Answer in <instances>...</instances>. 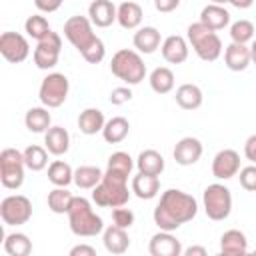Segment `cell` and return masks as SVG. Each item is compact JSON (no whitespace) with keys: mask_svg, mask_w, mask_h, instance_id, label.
Returning <instances> with one entry per match:
<instances>
[{"mask_svg":"<svg viewBox=\"0 0 256 256\" xmlns=\"http://www.w3.org/2000/svg\"><path fill=\"white\" fill-rule=\"evenodd\" d=\"M198 212V202L192 194L178 188H168L162 192L160 202L154 208V224L160 230L174 232L182 224L190 222Z\"/></svg>","mask_w":256,"mask_h":256,"instance_id":"cell-1","label":"cell"},{"mask_svg":"<svg viewBox=\"0 0 256 256\" xmlns=\"http://www.w3.org/2000/svg\"><path fill=\"white\" fill-rule=\"evenodd\" d=\"M128 200H130L128 176L106 168L100 184L92 188V202L100 208H118V206H126Z\"/></svg>","mask_w":256,"mask_h":256,"instance_id":"cell-2","label":"cell"},{"mask_svg":"<svg viewBox=\"0 0 256 256\" xmlns=\"http://www.w3.org/2000/svg\"><path fill=\"white\" fill-rule=\"evenodd\" d=\"M68 224H70L72 234L82 236V238H92V236L104 232L102 218L94 212L90 200L84 196H74L72 206L68 210Z\"/></svg>","mask_w":256,"mask_h":256,"instance_id":"cell-3","label":"cell"},{"mask_svg":"<svg viewBox=\"0 0 256 256\" xmlns=\"http://www.w3.org/2000/svg\"><path fill=\"white\" fill-rule=\"evenodd\" d=\"M110 70L118 80H122L128 86L140 84L146 76V64H144L140 52L138 50H128V48H122L112 56Z\"/></svg>","mask_w":256,"mask_h":256,"instance_id":"cell-4","label":"cell"},{"mask_svg":"<svg viewBox=\"0 0 256 256\" xmlns=\"http://www.w3.org/2000/svg\"><path fill=\"white\" fill-rule=\"evenodd\" d=\"M186 36H188V42H190L192 50L198 54L200 60L214 62V60L220 58V54H222V40H220V36L214 30L206 28L202 22L190 24L188 30H186Z\"/></svg>","mask_w":256,"mask_h":256,"instance_id":"cell-5","label":"cell"},{"mask_svg":"<svg viewBox=\"0 0 256 256\" xmlns=\"http://www.w3.org/2000/svg\"><path fill=\"white\" fill-rule=\"evenodd\" d=\"M24 152L16 148H4L0 152V182L8 190H18L24 184Z\"/></svg>","mask_w":256,"mask_h":256,"instance_id":"cell-6","label":"cell"},{"mask_svg":"<svg viewBox=\"0 0 256 256\" xmlns=\"http://www.w3.org/2000/svg\"><path fill=\"white\" fill-rule=\"evenodd\" d=\"M202 202H204V212L210 220L220 222L226 220L232 212V194L224 184H208L204 194H202Z\"/></svg>","mask_w":256,"mask_h":256,"instance_id":"cell-7","label":"cell"},{"mask_svg":"<svg viewBox=\"0 0 256 256\" xmlns=\"http://www.w3.org/2000/svg\"><path fill=\"white\" fill-rule=\"evenodd\" d=\"M68 90H70V82L62 72H50L38 88V98L42 102V106L46 108H58L66 102L68 98Z\"/></svg>","mask_w":256,"mask_h":256,"instance_id":"cell-8","label":"cell"},{"mask_svg":"<svg viewBox=\"0 0 256 256\" xmlns=\"http://www.w3.org/2000/svg\"><path fill=\"white\" fill-rule=\"evenodd\" d=\"M0 218L6 226H22L32 218V202L22 194H10L0 202Z\"/></svg>","mask_w":256,"mask_h":256,"instance_id":"cell-9","label":"cell"},{"mask_svg":"<svg viewBox=\"0 0 256 256\" xmlns=\"http://www.w3.org/2000/svg\"><path fill=\"white\" fill-rule=\"evenodd\" d=\"M92 22H90V18L88 16H70L66 22H64V36H66V40L78 50V52H82V50H86L92 42H94V38H96V34L92 32Z\"/></svg>","mask_w":256,"mask_h":256,"instance_id":"cell-10","label":"cell"},{"mask_svg":"<svg viewBox=\"0 0 256 256\" xmlns=\"http://www.w3.org/2000/svg\"><path fill=\"white\" fill-rule=\"evenodd\" d=\"M60 50H62V38L58 32H50L46 38L38 40L36 48H34V64L40 70H50L58 64L60 58Z\"/></svg>","mask_w":256,"mask_h":256,"instance_id":"cell-11","label":"cell"},{"mask_svg":"<svg viewBox=\"0 0 256 256\" xmlns=\"http://www.w3.org/2000/svg\"><path fill=\"white\" fill-rule=\"evenodd\" d=\"M0 54L10 64H20L30 54V44L26 36L18 32H2L0 36Z\"/></svg>","mask_w":256,"mask_h":256,"instance_id":"cell-12","label":"cell"},{"mask_svg":"<svg viewBox=\"0 0 256 256\" xmlns=\"http://www.w3.org/2000/svg\"><path fill=\"white\" fill-rule=\"evenodd\" d=\"M240 172V154L232 148L220 150L212 160V174L218 180H230Z\"/></svg>","mask_w":256,"mask_h":256,"instance_id":"cell-13","label":"cell"},{"mask_svg":"<svg viewBox=\"0 0 256 256\" xmlns=\"http://www.w3.org/2000/svg\"><path fill=\"white\" fill-rule=\"evenodd\" d=\"M182 250L184 248H182L180 240L172 232H168V230L156 232L150 238V244H148V252L152 256H180Z\"/></svg>","mask_w":256,"mask_h":256,"instance_id":"cell-14","label":"cell"},{"mask_svg":"<svg viewBox=\"0 0 256 256\" xmlns=\"http://www.w3.org/2000/svg\"><path fill=\"white\" fill-rule=\"evenodd\" d=\"M202 150L204 148H202V142L198 138L186 136V138H180L176 142L172 156H174L176 164H180V166H192V164H196L200 160Z\"/></svg>","mask_w":256,"mask_h":256,"instance_id":"cell-15","label":"cell"},{"mask_svg":"<svg viewBox=\"0 0 256 256\" xmlns=\"http://www.w3.org/2000/svg\"><path fill=\"white\" fill-rule=\"evenodd\" d=\"M224 64L232 72H242L252 64V52L250 46L240 42H230L224 50Z\"/></svg>","mask_w":256,"mask_h":256,"instance_id":"cell-16","label":"cell"},{"mask_svg":"<svg viewBox=\"0 0 256 256\" xmlns=\"http://www.w3.org/2000/svg\"><path fill=\"white\" fill-rule=\"evenodd\" d=\"M118 8L112 0H92L88 6V18L96 28H108L112 22H116Z\"/></svg>","mask_w":256,"mask_h":256,"instance_id":"cell-17","label":"cell"},{"mask_svg":"<svg viewBox=\"0 0 256 256\" xmlns=\"http://www.w3.org/2000/svg\"><path fill=\"white\" fill-rule=\"evenodd\" d=\"M160 50H162V58L168 64H182L188 58V42L184 36H178V34L164 38Z\"/></svg>","mask_w":256,"mask_h":256,"instance_id":"cell-18","label":"cell"},{"mask_svg":"<svg viewBox=\"0 0 256 256\" xmlns=\"http://www.w3.org/2000/svg\"><path fill=\"white\" fill-rule=\"evenodd\" d=\"M102 242H104V248L110 252V254H124L128 248H130V236L126 232V228H120L116 224L104 228L102 232Z\"/></svg>","mask_w":256,"mask_h":256,"instance_id":"cell-19","label":"cell"},{"mask_svg":"<svg viewBox=\"0 0 256 256\" xmlns=\"http://www.w3.org/2000/svg\"><path fill=\"white\" fill-rule=\"evenodd\" d=\"M132 44L140 54H152L162 46V36L154 26H144L134 32Z\"/></svg>","mask_w":256,"mask_h":256,"instance_id":"cell-20","label":"cell"},{"mask_svg":"<svg viewBox=\"0 0 256 256\" xmlns=\"http://www.w3.org/2000/svg\"><path fill=\"white\" fill-rule=\"evenodd\" d=\"M198 22H202L206 28L218 32V30H222L230 24V12L222 4H208V6L202 8Z\"/></svg>","mask_w":256,"mask_h":256,"instance_id":"cell-21","label":"cell"},{"mask_svg":"<svg viewBox=\"0 0 256 256\" xmlns=\"http://www.w3.org/2000/svg\"><path fill=\"white\" fill-rule=\"evenodd\" d=\"M44 146L54 156L66 154L68 148H70V134H68V130L62 128V126H50L44 132Z\"/></svg>","mask_w":256,"mask_h":256,"instance_id":"cell-22","label":"cell"},{"mask_svg":"<svg viewBox=\"0 0 256 256\" xmlns=\"http://www.w3.org/2000/svg\"><path fill=\"white\" fill-rule=\"evenodd\" d=\"M220 252L226 254V256H242L248 252V240H246V234L232 228V230H226L222 236H220Z\"/></svg>","mask_w":256,"mask_h":256,"instance_id":"cell-23","label":"cell"},{"mask_svg":"<svg viewBox=\"0 0 256 256\" xmlns=\"http://www.w3.org/2000/svg\"><path fill=\"white\" fill-rule=\"evenodd\" d=\"M174 98H176V104H178L182 110H196V108L202 106L204 94H202L200 86L186 82V84H180V86L176 88Z\"/></svg>","mask_w":256,"mask_h":256,"instance_id":"cell-24","label":"cell"},{"mask_svg":"<svg viewBox=\"0 0 256 256\" xmlns=\"http://www.w3.org/2000/svg\"><path fill=\"white\" fill-rule=\"evenodd\" d=\"M132 192L140 200H152L160 192V178L158 176H152V174L138 172L132 178Z\"/></svg>","mask_w":256,"mask_h":256,"instance_id":"cell-25","label":"cell"},{"mask_svg":"<svg viewBox=\"0 0 256 256\" xmlns=\"http://www.w3.org/2000/svg\"><path fill=\"white\" fill-rule=\"evenodd\" d=\"M142 6L132 2V0H126L118 6V16H116V22L124 28V30H136L140 24H142Z\"/></svg>","mask_w":256,"mask_h":256,"instance_id":"cell-26","label":"cell"},{"mask_svg":"<svg viewBox=\"0 0 256 256\" xmlns=\"http://www.w3.org/2000/svg\"><path fill=\"white\" fill-rule=\"evenodd\" d=\"M136 168H138V172L160 176L164 172V156L158 150H152V148L142 150L136 158Z\"/></svg>","mask_w":256,"mask_h":256,"instance_id":"cell-27","label":"cell"},{"mask_svg":"<svg viewBox=\"0 0 256 256\" xmlns=\"http://www.w3.org/2000/svg\"><path fill=\"white\" fill-rule=\"evenodd\" d=\"M106 120H104V112L98 110V108H86L80 112L78 116V128L82 134L86 136H92L96 132H102Z\"/></svg>","mask_w":256,"mask_h":256,"instance_id":"cell-28","label":"cell"},{"mask_svg":"<svg viewBox=\"0 0 256 256\" xmlns=\"http://www.w3.org/2000/svg\"><path fill=\"white\" fill-rule=\"evenodd\" d=\"M24 124H26V128H28L30 132L42 134V132H46V130L50 128L52 116H50V112H48L46 106H34V108H30V110L26 112Z\"/></svg>","mask_w":256,"mask_h":256,"instance_id":"cell-29","label":"cell"},{"mask_svg":"<svg viewBox=\"0 0 256 256\" xmlns=\"http://www.w3.org/2000/svg\"><path fill=\"white\" fill-rule=\"evenodd\" d=\"M130 132V122L124 116H114L110 120H106L104 128H102V136L108 144H120Z\"/></svg>","mask_w":256,"mask_h":256,"instance_id":"cell-30","label":"cell"},{"mask_svg":"<svg viewBox=\"0 0 256 256\" xmlns=\"http://www.w3.org/2000/svg\"><path fill=\"white\" fill-rule=\"evenodd\" d=\"M4 252L8 256H28L32 252V240L24 232H12L4 238Z\"/></svg>","mask_w":256,"mask_h":256,"instance_id":"cell-31","label":"cell"},{"mask_svg":"<svg viewBox=\"0 0 256 256\" xmlns=\"http://www.w3.org/2000/svg\"><path fill=\"white\" fill-rule=\"evenodd\" d=\"M150 88L156 94H168L174 88V72L168 66H158L150 72Z\"/></svg>","mask_w":256,"mask_h":256,"instance_id":"cell-32","label":"cell"},{"mask_svg":"<svg viewBox=\"0 0 256 256\" xmlns=\"http://www.w3.org/2000/svg\"><path fill=\"white\" fill-rule=\"evenodd\" d=\"M104 172L98 166H78L74 170V184L82 190H92L96 184H100Z\"/></svg>","mask_w":256,"mask_h":256,"instance_id":"cell-33","label":"cell"},{"mask_svg":"<svg viewBox=\"0 0 256 256\" xmlns=\"http://www.w3.org/2000/svg\"><path fill=\"white\" fill-rule=\"evenodd\" d=\"M72 192L66 190V186H56L54 190L48 192V208L54 214H68L70 206H72Z\"/></svg>","mask_w":256,"mask_h":256,"instance_id":"cell-34","label":"cell"},{"mask_svg":"<svg viewBox=\"0 0 256 256\" xmlns=\"http://www.w3.org/2000/svg\"><path fill=\"white\" fill-rule=\"evenodd\" d=\"M48 180L54 186H68L70 182H74V170L68 162L64 160H54L48 166Z\"/></svg>","mask_w":256,"mask_h":256,"instance_id":"cell-35","label":"cell"},{"mask_svg":"<svg viewBox=\"0 0 256 256\" xmlns=\"http://www.w3.org/2000/svg\"><path fill=\"white\" fill-rule=\"evenodd\" d=\"M24 162H26V168L32 170V172L44 170L46 164H48V150H46V146L30 144V146L24 150Z\"/></svg>","mask_w":256,"mask_h":256,"instance_id":"cell-36","label":"cell"},{"mask_svg":"<svg viewBox=\"0 0 256 256\" xmlns=\"http://www.w3.org/2000/svg\"><path fill=\"white\" fill-rule=\"evenodd\" d=\"M24 30H26V34H28L30 38H34L36 42L42 40V38H46V36L52 32L48 20H46L44 16H40V14H32V16H28L26 22H24Z\"/></svg>","mask_w":256,"mask_h":256,"instance_id":"cell-37","label":"cell"},{"mask_svg":"<svg viewBox=\"0 0 256 256\" xmlns=\"http://www.w3.org/2000/svg\"><path fill=\"white\" fill-rule=\"evenodd\" d=\"M230 38L232 42H240V44H248L250 40H254V24L250 20H236L230 26Z\"/></svg>","mask_w":256,"mask_h":256,"instance_id":"cell-38","label":"cell"},{"mask_svg":"<svg viewBox=\"0 0 256 256\" xmlns=\"http://www.w3.org/2000/svg\"><path fill=\"white\" fill-rule=\"evenodd\" d=\"M106 168L130 176V174H132V168H134V160H132V156H130L128 152H122V150H120V152L110 154V158H108V166H106Z\"/></svg>","mask_w":256,"mask_h":256,"instance_id":"cell-39","label":"cell"},{"mask_svg":"<svg viewBox=\"0 0 256 256\" xmlns=\"http://www.w3.org/2000/svg\"><path fill=\"white\" fill-rule=\"evenodd\" d=\"M82 54V58L88 62V64H100L102 60H104V56H106V48H104V42L96 36L94 38V42L86 48V50H82L80 52Z\"/></svg>","mask_w":256,"mask_h":256,"instance_id":"cell-40","label":"cell"},{"mask_svg":"<svg viewBox=\"0 0 256 256\" xmlns=\"http://www.w3.org/2000/svg\"><path fill=\"white\" fill-rule=\"evenodd\" d=\"M238 180H240V186L246 192H256V164H250V166L240 168Z\"/></svg>","mask_w":256,"mask_h":256,"instance_id":"cell-41","label":"cell"},{"mask_svg":"<svg viewBox=\"0 0 256 256\" xmlns=\"http://www.w3.org/2000/svg\"><path fill=\"white\" fill-rule=\"evenodd\" d=\"M112 222L120 228H130L134 224V212L130 208H124V206H118L112 210Z\"/></svg>","mask_w":256,"mask_h":256,"instance_id":"cell-42","label":"cell"},{"mask_svg":"<svg viewBox=\"0 0 256 256\" xmlns=\"http://www.w3.org/2000/svg\"><path fill=\"white\" fill-rule=\"evenodd\" d=\"M108 100H110V104H114V106H122V104L130 102V100H132V90H130V86H118V88H114V90L110 92Z\"/></svg>","mask_w":256,"mask_h":256,"instance_id":"cell-43","label":"cell"},{"mask_svg":"<svg viewBox=\"0 0 256 256\" xmlns=\"http://www.w3.org/2000/svg\"><path fill=\"white\" fill-rule=\"evenodd\" d=\"M62 2H64V0H34V6H36L40 12L50 14V12H56V10L62 6Z\"/></svg>","mask_w":256,"mask_h":256,"instance_id":"cell-44","label":"cell"},{"mask_svg":"<svg viewBox=\"0 0 256 256\" xmlns=\"http://www.w3.org/2000/svg\"><path fill=\"white\" fill-rule=\"evenodd\" d=\"M244 156H246V160L256 164V134L246 138V142H244Z\"/></svg>","mask_w":256,"mask_h":256,"instance_id":"cell-45","label":"cell"},{"mask_svg":"<svg viewBox=\"0 0 256 256\" xmlns=\"http://www.w3.org/2000/svg\"><path fill=\"white\" fill-rule=\"evenodd\" d=\"M180 6V0H154V8L162 14H168Z\"/></svg>","mask_w":256,"mask_h":256,"instance_id":"cell-46","label":"cell"},{"mask_svg":"<svg viewBox=\"0 0 256 256\" xmlns=\"http://www.w3.org/2000/svg\"><path fill=\"white\" fill-rule=\"evenodd\" d=\"M70 256H96V250L88 244H78V246L70 248Z\"/></svg>","mask_w":256,"mask_h":256,"instance_id":"cell-47","label":"cell"},{"mask_svg":"<svg viewBox=\"0 0 256 256\" xmlns=\"http://www.w3.org/2000/svg\"><path fill=\"white\" fill-rule=\"evenodd\" d=\"M184 256H206V248L204 246H190L186 250H182Z\"/></svg>","mask_w":256,"mask_h":256,"instance_id":"cell-48","label":"cell"},{"mask_svg":"<svg viewBox=\"0 0 256 256\" xmlns=\"http://www.w3.org/2000/svg\"><path fill=\"white\" fill-rule=\"evenodd\" d=\"M234 8H238V10H246V8H250L252 4H254V0H228Z\"/></svg>","mask_w":256,"mask_h":256,"instance_id":"cell-49","label":"cell"},{"mask_svg":"<svg viewBox=\"0 0 256 256\" xmlns=\"http://www.w3.org/2000/svg\"><path fill=\"white\" fill-rule=\"evenodd\" d=\"M250 52H252V62L256 64V40L252 42V46H250Z\"/></svg>","mask_w":256,"mask_h":256,"instance_id":"cell-50","label":"cell"},{"mask_svg":"<svg viewBox=\"0 0 256 256\" xmlns=\"http://www.w3.org/2000/svg\"><path fill=\"white\" fill-rule=\"evenodd\" d=\"M210 2H212V4H226L228 0H210Z\"/></svg>","mask_w":256,"mask_h":256,"instance_id":"cell-51","label":"cell"}]
</instances>
